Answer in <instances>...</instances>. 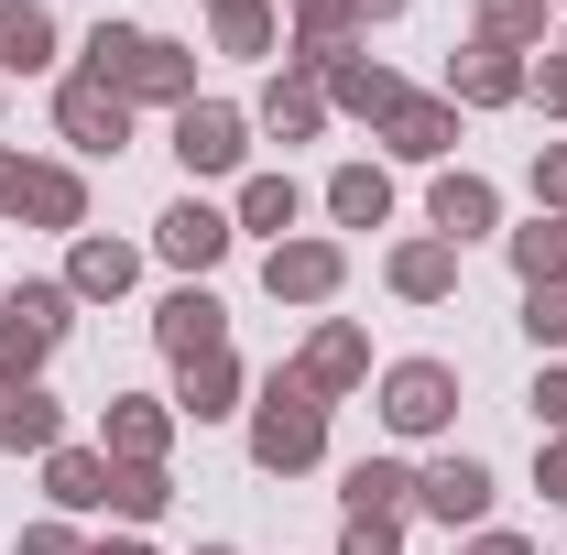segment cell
Segmentation results:
<instances>
[{
    "mask_svg": "<svg viewBox=\"0 0 567 555\" xmlns=\"http://www.w3.org/2000/svg\"><path fill=\"white\" fill-rule=\"evenodd\" d=\"M87 55H99V66H87L99 87H142V98H175V87H186V55L153 44V33H99Z\"/></svg>",
    "mask_w": 567,
    "mask_h": 555,
    "instance_id": "1",
    "label": "cell"
},
{
    "mask_svg": "<svg viewBox=\"0 0 567 555\" xmlns=\"http://www.w3.org/2000/svg\"><path fill=\"white\" fill-rule=\"evenodd\" d=\"M55 338H66V294H55V283L11 294V305H0V381L44 370V348H55Z\"/></svg>",
    "mask_w": 567,
    "mask_h": 555,
    "instance_id": "2",
    "label": "cell"
},
{
    "mask_svg": "<svg viewBox=\"0 0 567 555\" xmlns=\"http://www.w3.org/2000/svg\"><path fill=\"white\" fill-rule=\"evenodd\" d=\"M317 404H306V381H274V404H262V425H251V447H262V469H306L317 458Z\"/></svg>",
    "mask_w": 567,
    "mask_h": 555,
    "instance_id": "3",
    "label": "cell"
},
{
    "mask_svg": "<svg viewBox=\"0 0 567 555\" xmlns=\"http://www.w3.org/2000/svg\"><path fill=\"white\" fill-rule=\"evenodd\" d=\"M66 132H76V153H121V132H132V109H121V87H99V76H76V87H66Z\"/></svg>",
    "mask_w": 567,
    "mask_h": 555,
    "instance_id": "4",
    "label": "cell"
},
{
    "mask_svg": "<svg viewBox=\"0 0 567 555\" xmlns=\"http://www.w3.org/2000/svg\"><path fill=\"white\" fill-rule=\"evenodd\" d=\"M447 392H458V381H447L436 359H404V370H393V404H382V415L404 425V436H425V425H447Z\"/></svg>",
    "mask_w": 567,
    "mask_h": 555,
    "instance_id": "5",
    "label": "cell"
},
{
    "mask_svg": "<svg viewBox=\"0 0 567 555\" xmlns=\"http://www.w3.org/2000/svg\"><path fill=\"white\" fill-rule=\"evenodd\" d=\"M425 512H436V523H481V512H492V480H481V469H470V458H447V469H425Z\"/></svg>",
    "mask_w": 567,
    "mask_h": 555,
    "instance_id": "6",
    "label": "cell"
},
{
    "mask_svg": "<svg viewBox=\"0 0 567 555\" xmlns=\"http://www.w3.org/2000/svg\"><path fill=\"white\" fill-rule=\"evenodd\" d=\"M175 153H186L197 175H229V164H240V121H229V109H186V121H175Z\"/></svg>",
    "mask_w": 567,
    "mask_h": 555,
    "instance_id": "7",
    "label": "cell"
},
{
    "mask_svg": "<svg viewBox=\"0 0 567 555\" xmlns=\"http://www.w3.org/2000/svg\"><path fill=\"white\" fill-rule=\"evenodd\" d=\"M218 251H229V218L218 208H164V262L197 273V262H218Z\"/></svg>",
    "mask_w": 567,
    "mask_h": 555,
    "instance_id": "8",
    "label": "cell"
},
{
    "mask_svg": "<svg viewBox=\"0 0 567 555\" xmlns=\"http://www.w3.org/2000/svg\"><path fill=\"white\" fill-rule=\"evenodd\" d=\"M164 348H175V359H218V305L208 294H175V305H164Z\"/></svg>",
    "mask_w": 567,
    "mask_h": 555,
    "instance_id": "9",
    "label": "cell"
},
{
    "mask_svg": "<svg viewBox=\"0 0 567 555\" xmlns=\"http://www.w3.org/2000/svg\"><path fill=\"white\" fill-rule=\"evenodd\" d=\"M339 283V251L328 240H295V251H274V294H328Z\"/></svg>",
    "mask_w": 567,
    "mask_h": 555,
    "instance_id": "10",
    "label": "cell"
},
{
    "mask_svg": "<svg viewBox=\"0 0 567 555\" xmlns=\"http://www.w3.org/2000/svg\"><path fill=\"white\" fill-rule=\"evenodd\" d=\"M44 44H55V22L33 0H0V66H44Z\"/></svg>",
    "mask_w": 567,
    "mask_h": 555,
    "instance_id": "11",
    "label": "cell"
},
{
    "mask_svg": "<svg viewBox=\"0 0 567 555\" xmlns=\"http://www.w3.org/2000/svg\"><path fill=\"white\" fill-rule=\"evenodd\" d=\"M404 469H393V458H371V469H350V523H393V501H404Z\"/></svg>",
    "mask_w": 567,
    "mask_h": 555,
    "instance_id": "12",
    "label": "cell"
},
{
    "mask_svg": "<svg viewBox=\"0 0 567 555\" xmlns=\"http://www.w3.org/2000/svg\"><path fill=\"white\" fill-rule=\"evenodd\" d=\"M328 208L350 218V229H382V208H393V186H382V175H371V164H350V175H339V186H328Z\"/></svg>",
    "mask_w": 567,
    "mask_h": 555,
    "instance_id": "13",
    "label": "cell"
},
{
    "mask_svg": "<svg viewBox=\"0 0 567 555\" xmlns=\"http://www.w3.org/2000/svg\"><path fill=\"white\" fill-rule=\"evenodd\" d=\"M436 229H458V240L492 229V186H481V175H447V186H436Z\"/></svg>",
    "mask_w": 567,
    "mask_h": 555,
    "instance_id": "14",
    "label": "cell"
},
{
    "mask_svg": "<svg viewBox=\"0 0 567 555\" xmlns=\"http://www.w3.org/2000/svg\"><path fill=\"white\" fill-rule=\"evenodd\" d=\"M513 262H524V283H557L567 273V229H557V218H535V229L513 240Z\"/></svg>",
    "mask_w": 567,
    "mask_h": 555,
    "instance_id": "15",
    "label": "cell"
},
{
    "mask_svg": "<svg viewBox=\"0 0 567 555\" xmlns=\"http://www.w3.org/2000/svg\"><path fill=\"white\" fill-rule=\"evenodd\" d=\"M121 283H132V251L121 240H87L76 251V294H121Z\"/></svg>",
    "mask_w": 567,
    "mask_h": 555,
    "instance_id": "16",
    "label": "cell"
},
{
    "mask_svg": "<svg viewBox=\"0 0 567 555\" xmlns=\"http://www.w3.org/2000/svg\"><path fill=\"white\" fill-rule=\"evenodd\" d=\"M350 370H360V338H350V327H328V338L306 348V392H328V381H350Z\"/></svg>",
    "mask_w": 567,
    "mask_h": 555,
    "instance_id": "17",
    "label": "cell"
},
{
    "mask_svg": "<svg viewBox=\"0 0 567 555\" xmlns=\"http://www.w3.org/2000/svg\"><path fill=\"white\" fill-rule=\"evenodd\" d=\"M22 208L44 229H76V175H22Z\"/></svg>",
    "mask_w": 567,
    "mask_h": 555,
    "instance_id": "18",
    "label": "cell"
},
{
    "mask_svg": "<svg viewBox=\"0 0 567 555\" xmlns=\"http://www.w3.org/2000/svg\"><path fill=\"white\" fill-rule=\"evenodd\" d=\"M55 501H66V512H99V501H110V469H99V458H55Z\"/></svg>",
    "mask_w": 567,
    "mask_h": 555,
    "instance_id": "19",
    "label": "cell"
},
{
    "mask_svg": "<svg viewBox=\"0 0 567 555\" xmlns=\"http://www.w3.org/2000/svg\"><path fill=\"white\" fill-rule=\"evenodd\" d=\"M110 447H132V469H153V447H164V415H153V404H121V415H110Z\"/></svg>",
    "mask_w": 567,
    "mask_h": 555,
    "instance_id": "20",
    "label": "cell"
},
{
    "mask_svg": "<svg viewBox=\"0 0 567 555\" xmlns=\"http://www.w3.org/2000/svg\"><path fill=\"white\" fill-rule=\"evenodd\" d=\"M0 447H55V404H0Z\"/></svg>",
    "mask_w": 567,
    "mask_h": 555,
    "instance_id": "21",
    "label": "cell"
},
{
    "mask_svg": "<svg viewBox=\"0 0 567 555\" xmlns=\"http://www.w3.org/2000/svg\"><path fill=\"white\" fill-rule=\"evenodd\" d=\"M447 273H458V262H447L436 240H415V251L393 262V283H404V294H447Z\"/></svg>",
    "mask_w": 567,
    "mask_h": 555,
    "instance_id": "22",
    "label": "cell"
},
{
    "mask_svg": "<svg viewBox=\"0 0 567 555\" xmlns=\"http://www.w3.org/2000/svg\"><path fill=\"white\" fill-rule=\"evenodd\" d=\"M513 87H524L513 55H470V66H458V98H513Z\"/></svg>",
    "mask_w": 567,
    "mask_h": 555,
    "instance_id": "23",
    "label": "cell"
},
{
    "mask_svg": "<svg viewBox=\"0 0 567 555\" xmlns=\"http://www.w3.org/2000/svg\"><path fill=\"white\" fill-rule=\"evenodd\" d=\"M393 153H447V109H393Z\"/></svg>",
    "mask_w": 567,
    "mask_h": 555,
    "instance_id": "24",
    "label": "cell"
},
{
    "mask_svg": "<svg viewBox=\"0 0 567 555\" xmlns=\"http://www.w3.org/2000/svg\"><path fill=\"white\" fill-rule=\"evenodd\" d=\"M524 327H535V348H567V283H535V305H524Z\"/></svg>",
    "mask_w": 567,
    "mask_h": 555,
    "instance_id": "25",
    "label": "cell"
},
{
    "mask_svg": "<svg viewBox=\"0 0 567 555\" xmlns=\"http://www.w3.org/2000/svg\"><path fill=\"white\" fill-rule=\"evenodd\" d=\"M186 404L197 415H229V359H186Z\"/></svg>",
    "mask_w": 567,
    "mask_h": 555,
    "instance_id": "26",
    "label": "cell"
},
{
    "mask_svg": "<svg viewBox=\"0 0 567 555\" xmlns=\"http://www.w3.org/2000/svg\"><path fill=\"white\" fill-rule=\"evenodd\" d=\"M339 98H350V109H404V98H393V76H382V66H339Z\"/></svg>",
    "mask_w": 567,
    "mask_h": 555,
    "instance_id": "27",
    "label": "cell"
},
{
    "mask_svg": "<svg viewBox=\"0 0 567 555\" xmlns=\"http://www.w3.org/2000/svg\"><path fill=\"white\" fill-rule=\"evenodd\" d=\"M251 229H295V186H284V175L251 186Z\"/></svg>",
    "mask_w": 567,
    "mask_h": 555,
    "instance_id": "28",
    "label": "cell"
},
{
    "mask_svg": "<svg viewBox=\"0 0 567 555\" xmlns=\"http://www.w3.org/2000/svg\"><path fill=\"white\" fill-rule=\"evenodd\" d=\"M110 501H121V512H164V480H153V469H110Z\"/></svg>",
    "mask_w": 567,
    "mask_h": 555,
    "instance_id": "29",
    "label": "cell"
},
{
    "mask_svg": "<svg viewBox=\"0 0 567 555\" xmlns=\"http://www.w3.org/2000/svg\"><path fill=\"white\" fill-rule=\"evenodd\" d=\"M535 11H546V0H492L481 22H492V44H513V33H535Z\"/></svg>",
    "mask_w": 567,
    "mask_h": 555,
    "instance_id": "30",
    "label": "cell"
},
{
    "mask_svg": "<svg viewBox=\"0 0 567 555\" xmlns=\"http://www.w3.org/2000/svg\"><path fill=\"white\" fill-rule=\"evenodd\" d=\"M339 555H393V523H350V545Z\"/></svg>",
    "mask_w": 567,
    "mask_h": 555,
    "instance_id": "31",
    "label": "cell"
},
{
    "mask_svg": "<svg viewBox=\"0 0 567 555\" xmlns=\"http://www.w3.org/2000/svg\"><path fill=\"white\" fill-rule=\"evenodd\" d=\"M535 415H546V425H567V370L546 381V392H535Z\"/></svg>",
    "mask_w": 567,
    "mask_h": 555,
    "instance_id": "32",
    "label": "cell"
},
{
    "mask_svg": "<svg viewBox=\"0 0 567 555\" xmlns=\"http://www.w3.org/2000/svg\"><path fill=\"white\" fill-rule=\"evenodd\" d=\"M535 186H546V197H557V208H567V153H557V164H546V175H535Z\"/></svg>",
    "mask_w": 567,
    "mask_h": 555,
    "instance_id": "33",
    "label": "cell"
},
{
    "mask_svg": "<svg viewBox=\"0 0 567 555\" xmlns=\"http://www.w3.org/2000/svg\"><path fill=\"white\" fill-rule=\"evenodd\" d=\"M22 555H76V545H66V534H22Z\"/></svg>",
    "mask_w": 567,
    "mask_h": 555,
    "instance_id": "34",
    "label": "cell"
},
{
    "mask_svg": "<svg viewBox=\"0 0 567 555\" xmlns=\"http://www.w3.org/2000/svg\"><path fill=\"white\" fill-rule=\"evenodd\" d=\"M0 208H22V164H0Z\"/></svg>",
    "mask_w": 567,
    "mask_h": 555,
    "instance_id": "35",
    "label": "cell"
},
{
    "mask_svg": "<svg viewBox=\"0 0 567 555\" xmlns=\"http://www.w3.org/2000/svg\"><path fill=\"white\" fill-rule=\"evenodd\" d=\"M546 109H567V66H546Z\"/></svg>",
    "mask_w": 567,
    "mask_h": 555,
    "instance_id": "36",
    "label": "cell"
},
{
    "mask_svg": "<svg viewBox=\"0 0 567 555\" xmlns=\"http://www.w3.org/2000/svg\"><path fill=\"white\" fill-rule=\"evenodd\" d=\"M546 490H557V501H567V447H557V458H546Z\"/></svg>",
    "mask_w": 567,
    "mask_h": 555,
    "instance_id": "37",
    "label": "cell"
},
{
    "mask_svg": "<svg viewBox=\"0 0 567 555\" xmlns=\"http://www.w3.org/2000/svg\"><path fill=\"white\" fill-rule=\"evenodd\" d=\"M481 555H524V545H513V534H492V545H481Z\"/></svg>",
    "mask_w": 567,
    "mask_h": 555,
    "instance_id": "38",
    "label": "cell"
},
{
    "mask_svg": "<svg viewBox=\"0 0 567 555\" xmlns=\"http://www.w3.org/2000/svg\"><path fill=\"white\" fill-rule=\"evenodd\" d=\"M218 11H251V0H218Z\"/></svg>",
    "mask_w": 567,
    "mask_h": 555,
    "instance_id": "39",
    "label": "cell"
},
{
    "mask_svg": "<svg viewBox=\"0 0 567 555\" xmlns=\"http://www.w3.org/2000/svg\"><path fill=\"white\" fill-rule=\"evenodd\" d=\"M371 11H404V0H371Z\"/></svg>",
    "mask_w": 567,
    "mask_h": 555,
    "instance_id": "40",
    "label": "cell"
},
{
    "mask_svg": "<svg viewBox=\"0 0 567 555\" xmlns=\"http://www.w3.org/2000/svg\"><path fill=\"white\" fill-rule=\"evenodd\" d=\"M110 555H142V545H110Z\"/></svg>",
    "mask_w": 567,
    "mask_h": 555,
    "instance_id": "41",
    "label": "cell"
}]
</instances>
